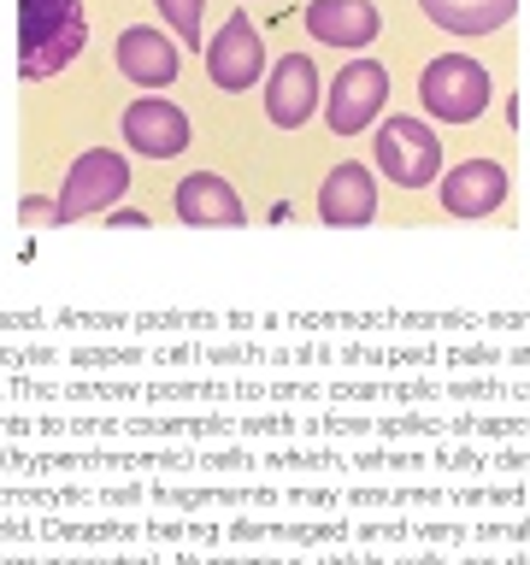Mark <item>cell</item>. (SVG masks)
I'll return each mask as SVG.
<instances>
[{
    "label": "cell",
    "instance_id": "obj_9",
    "mask_svg": "<svg viewBox=\"0 0 530 565\" xmlns=\"http://www.w3.org/2000/svg\"><path fill=\"white\" fill-rule=\"evenodd\" d=\"M259 95H265V118H272V130H307L312 113L325 106L318 60H312V53H283V60H272Z\"/></svg>",
    "mask_w": 530,
    "mask_h": 565
},
{
    "label": "cell",
    "instance_id": "obj_4",
    "mask_svg": "<svg viewBox=\"0 0 530 565\" xmlns=\"http://www.w3.org/2000/svg\"><path fill=\"white\" fill-rule=\"evenodd\" d=\"M389 113V65L371 60V53H353L342 60V71L325 83V124L342 141L378 130V118Z\"/></svg>",
    "mask_w": 530,
    "mask_h": 565
},
{
    "label": "cell",
    "instance_id": "obj_12",
    "mask_svg": "<svg viewBox=\"0 0 530 565\" xmlns=\"http://www.w3.org/2000/svg\"><path fill=\"white\" fill-rule=\"evenodd\" d=\"M371 218H378V171L360 166V159L330 166L325 183H318V224H330V230H365Z\"/></svg>",
    "mask_w": 530,
    "mask_h": 565
},
{
    "label": "cell",
    "instance_id": "obj_6",
    "mask_svg": "<svg viewBox=\"0 0 530 565\" xmlns=\"http://www.w3.org/2000/svg\"><path fill=\"white\" fill-rule=\"evenodd\" d=\"M118 141L136 159H183L194 148V124H189V113L177 100L141 88V95L118 113Z\"/></svg>",
    "mask_w": 530,
    "mask_h": 565
},
{
    "label": "cell",
    "instance_id": "obj_11",
    "mask_svg": "<svg viewBox=\"0 0 530 565\" xmlns=\"http://www.w3.org/2000/svg\"><path fill=\"white\" fill-rule=\"evenodd\" d=\"M300 30H307L318 47H336V53H348V60H353V53L378 47L383 12H378V0H307Z\"/></svg>",
    "mask_w": 530,
    "mask_h": 565
},
{
    "label": "cell",
    "instance_id": "obj_14",
    "mask_svg": "<svg viewBox=\"0 0 530 565\" xmlns=\"http://www.w3.org/2000/svg\"><path fill=\"white\" fill-rule=\"evenodd\" d=\"M418 12L448 35H495L519 18V0H418Z\"/></svg>",
    "mask_w": 530,
    "mask_h": 565
},
{
    "label": "cell",
    "instance_id": "obj_16",
    "mask_svg": "<svg viewBox=\"0 0 530 565\" xmlns=\"http://www.w3.org/2000/svg\"><path fill=\"white\" fill-rule=\"evenodd\" d=\"M18 224H30V230L60 224V201H47V194H24V201H18Z\"/></svg>",
    "mask_w": 530,
    "mask_h": 565
},
{
    "label": "cell",
    "instance_id": "obj_17",
    "mask_svg": "<svg viewBox=\"0 0 530 565\" xmlns=\"http://www.w3.org/2000/svg\"><path fill=\"white\" fill-rule=\"evenodd\" d=\"M153 218H148V212H136V206H113V212H106V230H148Z\"/></svg>",
    "mask_w": 530,
    "mask_h": 565
},
{
    "label": "cell",
    "instance_id": "obj_2",
    "mask_svg": "<svg viewBox=\"0 0 530 565\" xmlns=\"http://www.w3.org/2000/svg\"><path fill=\"white\" fill-rule=\"evenodd\" d=\"M371 171L389 177L395 189H436L442 166V136L431 118L418 113H389L371 130Z\"/></svg>",
    "mask_w": 530,
    "mask_h": 565
},
{
    "label": "cell",
    "instance_id": "obj_15",
    "mask_svg": "<svg viewBox=\"0 0 530 565\" xmlns=\"http://www.w3.org/2000/svg\"><path fill=\"white\" fill-rule=\"evenodd\" d=\"M153 12L166 18V30H171L183 47H194V53L206 47V42H201V30H206V0H153Z\"/></svg>",
    "mask_w": 530,
    "mask_h": 565
},
{
    "label": "cell",
    "instance_id": "obj_1",
    "mask_svg": "<svg viewBox=\"0 0 530 565\" xmlns=\"http://www.w3.org/2000/svg\"><path fill=\"white\" fill-rule=\"evenodd\" d=\"M88 47L83 0H18V77L47 83Z\"/></svg>",
    "mask_w": 530,
    "mask_h": 565
},
{
    "label": "cell",
    "instance_id": "obj_7",
    "mask_svg": "<svg viewBox=\"0 0 530 565\" xmlns=\"http://www.w3.org/2000/svg\"><path fill=\"white\" fill-rule=\"evenodd\" d=\"M272 71V53H265V35L247 12H230L219 30L206 35V77L224 95H247V88L265 83Z\"/></svg>",
    "mask_w": 530,
    "mask_h": 565
},
{
    "label": "cell",
    "instance_id": "obj_5",
    "mask_svg": "<svg viewBox=\"0 0 530 565\" xmlns=\"http://www.w3.org/2000/svg\"><path fill=\"white\" fill-rule=\"evenodd\" d=\"M130 194V159L113 148H83L60 177V224H83V218H106L113 206H124Z\"/></svg>",
    "mask_w": 530,
    "mask_h": 565
},
{
    "label": "cell",
    "instance_id": "obj_3",
    "mask_svg": "<svg viewBox=\"0 0 530 565\" xmlns=\"http://www.w3.org/2000/svg\"><path fill=\"white\" fill-rule=\"evenodd\" d=\"M418 106L424 118L436 124H477L495 106V77L484 60H471V53H436L431 65L418 71Z\"/></svg>",
    "mask_w": 530,
    "mask_h": 565
},
{
    "label": "cell",
    "instance_id": "obj_13",
    "mask_svg": "<svg viewBox=\"0 0 530 565\" xmlns=\"http://www.w3.org/2000/svg\"><path fill=\"white\" fill-rule=\"evenodd\" d=\"M171 212H177V224H189V230H242L247 224V201L219 171H189L183 183L171 189Z\"/></svg>",
    "mask_w": 530,
    "mask_h": 565
},
{
    "label": "cell",
    "instance_id": "obj_10",
    "mask_svg": "<svg viewBox=\"0 0 530 565\" xmlns=\"http://www.w3.org/2000/svg\"><path fill=\"white\" fill-rule=\"evenodd\" d=\"M113 65L130 88H153L159 95V88H171L183 77V42L159 24H124L118 47H113Z\"/></svg>",
    "mask_w": 530,
    "mask_h": 565
},
{
    "label": "cell",
    "instance_id": "obj_8",
    "mask_svg": "<svg viewBox=\"0 0 530 565\" xmlns=\"http://www.w3.org/2000/svg\"><path fill=\"white\" fill-rule=\"evenodd\" d=\"M507 194H512V171L501 159H459V166H448L436 177V206L459 224L495 218L507 206Z\"/></svg>",
    "mask_w": 530,
    "mask_h": 565
}]
</instances>
